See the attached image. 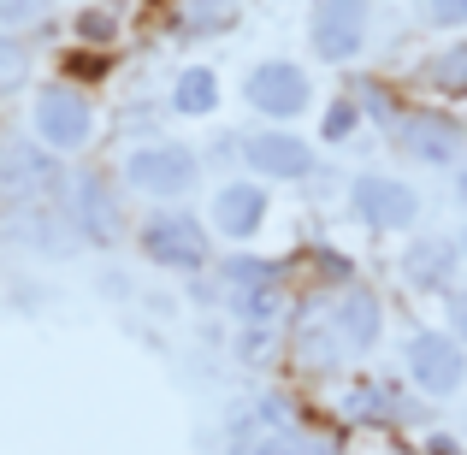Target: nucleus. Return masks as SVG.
I'll return each instance as SVG.
<instances>
[{
	"mask_svg": "<svg viewBox=\"0 0 467 455\" xmlns=\"http://www.w3.org/2000/svg\"><path fill=\"white\" fill-rule=\"evenodd\" d=\"M42 18V0H0V36L18 30V24H36Z\"/></svg>",
	"mask_w": 467,
	"mask_h": 455,
	"instance_id": "obj_18",
	"label": "nucleus"
},
{
	"mask_svg": "<svg viewBox=\"0 0 467 455\" xmlns=\"http://www.w3.org/2000/svg\"><path fill=\"white\" fill-rule=\"evenodd\" d=\"M409 373L414 385L426 390V397H456L467 385V355L456 337H444V331H420V337L409 343Z\"/></svg>",
	"mask_w": 467,
	"mask_h": 455,
	"instance_id": "obj_6",
	"label": "nucleus"
},
{
	"mask_svg": "<svg viewBox=\"0 0 467 455\" xmlns=\"http://www.w3.org/2000/svg\"><path fill=\"white\" fill-rule=\"evenodd\" d=\"M171 107H178V113H190V119H207L219 107V78L207 66L178 71V83H171Z\"/></svg>",
	"mask_w": 467,
	"mask_h": 455,
	"instance_id": "obj_15",
	"label": "nucleus"
},
{
	"mask_svg": "<svg viewBox=\"0 0 467 455\" xmlns=\"http://www.w3.org/2000/svg\"><path fill=\"white\" fill-rule=\"evenodd\" d=\"M243 154H249V166L261 178H308L314 171V149L302 137H290V130H261V137L243 142Z\"/></svg>",
	"mask_w": 467,
	"mask_h": 455,
	"instance_id": "obj_9",
	"label": "nucleus"
},
{
	"mask_svg": "<svg viewBox=\"0 0 467 455\" xmlns=\"http://www.w3.org/2000/svg\"><path fill=\"white\" fill-rule=\"evenodd\" d=\"M30 119H36V137H42L47 154L83 149L89 130H95V113H89V101H83L78 89H42L36 107H30Z\"/></svg>",
	"mask_w": 467,
	"mask_h": 455,
	"instance_id": "obj_4",
	"label": "nucleus"
},
{
	"mask_svg": "<svg viewBox=\"0 0 467 455\" xmlns=\"http://www.w3.org/2000/svg\"><path fill=\"white\" fill-rule=\"evenodd\" d=\"M420 18L432 30H456V24H467V0H420Z\"/></svg>",
	"mask_w": 467,
	"mask_h": 455,
	"instance_id": "obj_16",
	"label": "nucleus"
},
{
	"mask_svg": "<svg viewBox=\"0 0 467 455\" xmlns=\"http://www.w3.org/2000/svg\"><path fill=\"white\" fill-rule=\"evenodd\" d=\"M450 326H456V337H467V290L450 296Z\"/></svg>",
	"mask_w": 467,
	"mask_h": 455,
	"instance_id": "obj_22",
	"label": "nucleus"
},
{
	"mask_svg": "<svg viewBox=\"0 0 467 455\" xmlns=\"http://www.w3.org/2000/svg\"><path fill=\"white\" fill-rule=\"evenodd\" d=\"M355 119H361V113H355L349 101H337V107L326 113V137H331V142H337V137H349V130H355Z\"/></svg>",
	"mask_w": 467,
	"mask_h": 455,
	"instance_id": "obj_20",
	"label": "nucleus"
},
{
	"mask_svg": "<svg viewBox=\"0 0 467 455\" xmlns=\"http://www.w3.org/2000/svg\"><path fill=\"white\" fill-rule=\"evenodd\" d=\"M397 149L426 160V166H450V160H456V130H450L444 119H432V113H414V119L397 125Z\"/></svg>",
	"mask_w": 467,
	"mask_h": 455,
	"instance_id": "obj_11",
	"label": "nucleus"
},
{
	"mask_svg": "<svg viewBox=\"0 0 467 455\" xmlns=\"http://www.w3.org/2000/svg\"><path fill=\"white\" fill-rule=\"evenodd\" d=\"M78 30L89 36V42H107V36H113V12H83Z\"/></svg>",
	"mask_w": 467,
	"mask_h": 455,
	"instance_id": "obj_21",
	"label": "nucleus"
},
{
	"mask_svg": "<svg viewBox=\"0 0 467 455\" xmlns=\"http://www.w3.org/2000/svg\"><path fill=\"white\" fill-rule=\"evenodd\" d=\"M243 95H249V107L266 113V119H296V113H308V101H314L308 71L290 66V59H261V66L243 78Z\"/></svg>",
	"mask_w": 467,
	"mask_h": 455,
	"instance_id": "obj_3",
	"label": "nucleus"
},
{
	"mask_svg": "<svg viewBox=\"0 0 467 455\" xmlns=\"http://www.w3.org/2000/svg\"><path fill=\"white\" fill-rule=\"evenodd\" d=\"M195 178H202V160L183 142H149V149L125 160V183L137 195H149V202H178V195L195 190Z\"/></svg>",
	"mask_w": 467,
	"mask_h": 455,
	"instance_id": "obj_1",
	"label": "nucleus"
},
{
	"mask_svg": "<svg viewBox=\"0 0 467 455\" xmlns=\"http://www.w3.org/2000/svg\"><path fill=\"white\" fill-rule=\"evenodd\" d=\"M142 254H149L154 266H178V273H190V266L207 261V231L195 225L190 213L166 207V213H149V225H142Z\"/></svg>",
	"mask_w": 467,
	"mask_h": 455,
	"instance_id": "obj_5",
	"label": "nucleus"
},
{
	"mask_svg": "<svg viewBox=\"0 0 467 455\" xmlns=\"http://www.w3.org/2000/svg\"><path fill=\"white\" fill-rule=\"evenodd\" d=\"M261 219H266V190H261V183H225V190L213 195V225L225 231L231 243L254 237Z\"/></svg>",
	"mask_w": 467,
	"mask_h": 455,
	"instance_id": "obj_10",
	"label": "nucleus"
},
{
	"mask_svg": "<svg viewBox=\"0 0 467 455\" xmlns=\"http://www.w3.org/2000/svg\"><path fill=\"white\" fill-rule=\"evenodd\" d=\"M402 273H409L420 290H450V273H456V243H450V237H420V243H409V254H402Z\"/></svg>",
	"mask_w": 467,
	"mask_h": 455,
	"instance_id": "obj_12",
	"label": "nucleus"
},
{
	"mask_svg": "<svg viewBox=\"0 0 467 455\" xmlns=\"http://www.w3.org/2000/svg\"><path fill=\"white\" fill-rule=\"evenodd\" d=\"M355 213H361L367 225H379V231H402V225H414V213H420V195H414L409 183H397V178L367 171V178H355Z\"/></svg>",
	"mask_w": 467,
	"mask_h": 455,
	"instance_id": "obj_8",
	"label": "nucleus"
},
{
	"mask_svg": "<svg viewBox=\"0 0 467 455\" xmlns=\"http://www.w3.org/2000/svg\"><path fill=\"white\" fill-rule=\"evenodd\" d=\"M456 195H462V202H467V166L456 171Z\"/></svg>",
	"mask_w": 467,
	"mask_h": 455,
	"instance_id": "obj_24",
	"label": "nucleus"
},
{
	"mask_svg": "<svg viewBox=\"0 0 467 455\" xmlns=\"http://www.w3.org/2000/svg\"><path fill=\"white\" fill-rule=\"evenodd\" d=\"M24 66H30V59H24V47L12 42V36H0V83H18Z\"/></svg>",
	"mask_w": 467,
	"mask_h": 455,
	"instance_id": "obj_19",
	"label": "nucleus"
},
{
	"mask_svg": "<svg viewBox=\"0 0 467 455\" xmlns=\"http://www.w3.org/2000/svg\"><path fill=\"white\" fill-rule=\"evenodd\" d=\"M456 261H467V231H462V243H456Z\"/></svg>",
	"mask_w": 467,
	"mask_h": 455,
	"instance_id": "obj_25",
	"label": "nucleus"
},
{
	"mask_svg": "<svg viewBox=\"0 0 467 455\" xmlns=\"http://www.w3.org/2000/svg\"><path fill=\"white\" fill-rule=\"evenodd\" d=\"M225 284H231V302H237L243 314H266V307H273V266L254 261V254H231Z\"/></svg>",
	"mask_w": 467,
	"mask_h": 455,
	"instance_id": "obj_13",
	"label": "nucleus"
},
{
	"mask_svg": "<svg viewBox=\"0 0 467 455\" xmlns=\"http://www.w3.org/2000/svg\"><path fill=\"white\" fill-rule=\"evenodd\" d=\"M331 326H337V337L349 349H367L379 337V296L373 290H343L337 307H331Z\"/></svg>",
	"mask_w": 467,
	"mask_h": 455,
	"instance_id": "obj_14",
	"label": "nucleus"
},
{
	"mask_svg": "<svg viewBox=\"0 0 467 455\" xmlns=\"http://www.w3.org/2000/svg\"><path fill=\"white\" fill-rule=\"evenodd\" d=\"M0 183H6V195H18V202H54V195L66 190L59 160L47 149H36V142H6V149H0Z\"/></svg>",
	"mask_w": 467,
	"mask_h": 455,
	"instance_id": "obj_7",
	"label": "nucleus"
},
{
	"mask_svg": "<svg viewBox=\"0 0 467 455\" xmlns=\"http://www.w3.org/2000/svg\"><path fill=\"white\" fill-rule=\"evenodd\" d=\"M367 18H373V6L367 0H314L308 12V42L319 59H355L367 47Z\"/></svg>",
	"mask_w": 467,
	"mask_h": 455,
	"instance_id": "obj_2",
	"label": "nucleus"
},
{
	"mask_svg": "<svg viewBox=\"0 0 467 455\" xmlns=\"http://www.w3.org/2000/svg\"><path fill=\"white\" fill-rule=\"evenodd\" d=\"M432 78L444 83V89H467V42H462V47H450V54L438 59V66H432Z\"/></svg>",
	"mask_w": 467,
	"mask_h": 455,
	"instance_id": "obj_17",
	"label": "nucleus"
},
{
	"mask_svg": "<svg viewBox=\"0 0 467 455\" xmlns=\"http://www.w3.org/2000/svg\"><path fill=\"white\" fill-rule=\"evenodd\" d=\"M261 455H308V450H302V444H296V438H273V444H266Z\"/></svg>",
	"mask_w": 467,
	"mask_h": 455,
	"instance_id": "obj_23",
	"label": "nucleus"
}]
</instances>
